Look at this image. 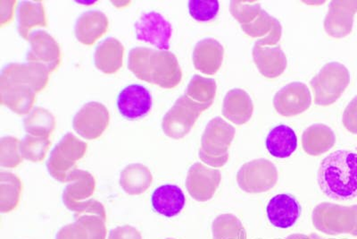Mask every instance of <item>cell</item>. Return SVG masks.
Returning <instances> with one entry per match:
<instances>
[{
	"label": "cell",
	"instance_id": "cell-1",
	"mask_svg": "<svg viewBox=\"0 0 357 239\" xmlns=\"http://www.w3.org/2000/svg\"><path fill=\"white\" fill-rule=\"evenodd\" d=\"M128 68L139 80L162 89H174L183 79L176 56L168 50L134 48L129 53Z\"/></svg>",
	"mask_w": 357,
	"mask_h": 239
},
{
	"label": "cell",
	"instance_id": "cell-2",
	"mask_svg": "<svg viewBox=\"0 0 357 239\" xmlns=\"http://www.w3.org/2000/svg\"><path fill=\"white\" fill-rule=\"evenodd\" d=\"M317 181L321 192L335 201L357 198V154L339 150L321 161Z\"/></svg>",
	"mask_w": 357,
	"mask_h": 239
},
{
	"label": "cell",
	"instance_id": "cell-3",
	"mask_svg": "<svg viewBox=\"0 0 357 239\" xmlns=\"http://www.w3.org/2000/svg\"><path fill=\"white\" fill-rule=\"evenodd\" d=\"M236 129L222 117L213 119L206 127L199 156L203 164L212 168H222L229 161V149L234 141Z\"/></svg>",
	"mask_w": 357,
	"mask_h": 239
},
{
	"label": "cell",
	"instance_id": "cell-4",
	"mask_svg": "<svg viewBox=\"0 0 357 239\" xmlns=\"http://www.w3.org/2000/svg\"><path fill=\"white\" fill-rule=\"evenodd\" d=\"M312 224L324 234H349L357 237V205L343 206L321 203L312 211Z\"/></svg>",
	"mask_w": 357,
	"mask_h": 239
},
{
	"label": "cell",
	"instance_id": "cell-5",
	"mask_svg": "<svg viewBox=\"0 0 357 239\" xmlns=\"http://www.w3.org/2000/svg\"><path fill=\"white\" fill-rule=\"evenodd\" d=\"M349 84L350 73L345 66L339 62L326 64L310 82L315 104L330 106L336 103Z\"/></svg>",
	"mask_w": 357,
	"mask_h": 239
},
{
	"label": "cell",
	"instance_id": "cell-6",
	"mask_svg": "<svg viewBox=\"0 0 357 239\" xmlns=\"http://www.w3.org/2000/svg\"><path fill=\"white\" fill-rule=\"evenodd\" d=\"M88 145L73 133H66L51 152L47 162L50 176L61 183H67L70 173L76 170V164L84 157Z\"/></svg>",
	"mask_w": 357,
	"mask_h": 239
},
{
	"label": "cell",
	"instance_id": "cell-7",
	"mask_svg": "<svg viewBox=\"0 0 357 239\" xmlns=\"http://www.w3.org/2000/svg\"><path fill=\"white\" fill-rule=\"evenodd\" d=\"M209 107L210 105L195 103L183 95L165 115L162 121V131L172 139L183 138L192 129L200 115Z\"/></svg>",
	"mask_w": 357,
	"mask_h": 239
},
{
	"label": "cell",
	"instance_id": "cell-8",
	"mask_svg": "<svg viewBox=\"0 0 357 239\" xmlns=\"http://www.w3.org/2000/svg\"><path fill=\"white\" fill-rule=\"evenodd\" d=\"M278 171L266 159L247 162L237 173V182L242 191L248 194H262L272 189L278 182Z\"/></svg>",
	"mask_w": 357,
	"mask_h": 239
},
{
	"label": "cell",
	"instance_id": "cell-9",
	"mask_svg": "<svg viewBox=\"0 0 357 239\" xmlns=\"http://www.w3.org/2000/svg\"><path fill=\"white\" fill-rule=\"evenodd\" d=\"M110 114L105 105L91 101L84 105L73 117V126L82 138L96 140L106 131Z\"/></svg>",
	"mask_w": 357,
	"mask_h": 239
},
{
	"label": "cell",
	"instance_id": "cell-10",
	"mask_svg": "<svg viewBox=\"0 0 357 239\" xmlns=\"http://www.w3.org/2000/svg\"><path fill=\"white\" fill-rule=\"evenodd\" d=\"M221 181V171L197 162L188 172L186 188L193 199L197 202H207L215 196Z\"/></svg>",
	"mask_w": 357,
	"mask_h": 239
},
{
	"label": "cell",
	"instance_id": "cell-11",
	"mask_svg": "<svg viewBox=\"0 0 357 239\" xmlns=\"http://www.w3.org/2000/svg\"><path fill=\"white\" fill-rule=\"evenodd\" d=\"M28 41L31 47L26 56L27 62L40 64L50 73L55 72L59 68L62 60L61 50L53 36L46 31H33Z\"/></svg>",
	"mask_w": 357,
	"mask_h": 239
},
{
	"label": "cell",
	"instance_id": "cell-12",
	"mask_svg": "<svg viewBox=\"0 0 357 239\" xmlns=\"http://www.w3.org/2000/svg\"><path fill=\"white\" fill-rule=\"evenodd\" d=\"M136 37L140 41L151 43L158 50H168L173 28L162 15L146 13L135 24Z\"/></svg>",
	"mask_w": 357,
	"mask_h": 239
},
{
	"label": "cell",
	"instance_id": "cell-13",
	"mask_svg": "<svg viewBox=\"0 0 357 239\" xmlns=\"http://www.w3.org/2000/svg\"><path fill=\"white\" fill-rule=\"evenodd\" d=\"M50 75L49 70L40 64L11 63L2 70L0 82L26 85L39 94L49 84Z\"/></svg>",
	"mask_w": 357,
	"mask_h": 239
},
{
	"label": "cell",
	"instance_id": "cell-14",
	"mask_svg": "<svg viewBox=\"0 0 357 239\" xmlns=\"http://www.w3.org/2000/svg\"><path fill=\"white\" fill-rule=\"evenodd\" d=\"M310 90L304 82H294L284 86L273 98V106L282 116L293 117L310 108Z\"/></svg>",
	"mask_w": 357,
	"mask_h": 239
},
{
	"label": "cell",
	"instance_id": "cell-15",
	"mask_svg": "<svg viewBox=\"0 0 357 239\" xmlns=\"http://www.w3.org/2000/svg\"><path fill=\"white\" fill-rule=\"evenodd\" d=\"M357 13V0H334L324 20V29L331 37L341 39L351 34L354 17Z\"/></svg>",
	"mask_w": 357,
	"mask_h": 239
},
{
	"label": "cell",
	"instance_id": "cell-16",
	"mask_svg": "<svg viewBox=\"0 0 357 239\" xmlns=\"http://www.w3.org/2000/svg\"><path fill=\"white\" fill-rule=\"evenodd\" d=\"M153 100L151 92L139 85L127 86L117 97L118 110L129 120L142 119L151 110Z\"/></svg>",
	"mask_w": 357,
	"mask_h": 239
},
{
	"label": "cell",
	"instance_id": "cell-17",
	"mask_svg": "<svg viewBox=\"0 0 357 239\" xmlns=\"http://www.w3.org/2000/svg\"><path fill=\"white\" fill-rule=\"evenodd\" d=\"M301 211L298 200L288 194L273 196L266 207L267 218L271 224L279 229H289L295 225Z\"/></svg>",
	"mask_w": 357,
	"mask_h": 239
},
{
	"label": "cell",
	"instance_id": "cell-18",
	"mask_svg": "<svg viewBox=\"0 0 357 239\" xmlns=\"http://www.w3.org/2000/svg\"><path fill=\"white\" fill-rule=\"evenodd\" d=\"M76 222L57 232L56 239H106L107 219L95 215L75 217Z\"/></svg>",
	"mask_w": 357,
	"mask_h": 239
},
{
	"label": "cell",
	"instance_id": "cell-19",
	"mask_svg": "<svg viewBox=\"0 0 357 239\" xmlns=\"http://www.w3.org/2000/svg\"><path fill=\"white\" fill-rule=\"evenodd\" d=\"M67 187L63 193V203L69 211L92 196L96 189V180L89 171L76 170L70 173Z\"/></svg>",
	"mask_w": 357,
	"mask_h": 239
},
{
	"label": "cell",
	"instance_id": "cell-20",
	"mask_svg": "<svg viewBox=\"0 0 357 239\" xmlns=\"http://www.w3.org/2000/svg\"><path fill=\"white\" fill-rule=\"evenodd\" d=\"M37 92L26 85L0 82V101L13 113L28 115L33 110Z\"/></svg>",
	"mask_w": 357,
	"mask_h": 239
},
{
	"label": "cell",
	"instance_id": "cell-21",
	"mask_svg": "<svg viewBox=\"0 0 357 239\" xmlns=\"http://www.w3.org/2000/svg\"><path fill=\"white\" fill-rule=\"evenodd\" d=\"M225 49L218 41L208 38L199 41L193 52L194 66L205 75H215L221 68Z\"/></svg>",
	"mask_w": 357,
	"mask_h": 239
},
{
	"label": "cell",
	"instance_id": "cell-22",
	"mask_svg": "<svg viewBox=\"0 0 357 239\" xmlns=\"http://www.w3.org/2000/svg\"><path fill=\"white\" fill-rule=\"evenodd\" d=\"M109 20L103 12L91 10L84 13L75 24L76 39L86 46H91L106 34Z\"/></svg>",
	"mask_w": 357,
	"mask_h": 239
},
{
	"label": "cell",
	"instance_id": "cell-23",
	"mask_svg": "<svg viewBox=\"0 0 357 239\" xmlns=\"http://www.w3.org/2000/svg\"><path fill=\"white\" fill-rule=\"evenodd\" d=\"M252 53L255 64L264 78H276L285 71L288 60L280 47H264L255 43Z\"/></svg>",
	"mask_w": 357,
	"mask_h": 239
},
{
	"label": "cell",
	"instance_id": "cell-24",
	"mask_svg": "<svg viewBox=\"0 0 357 239\" xmlns=\"http://www.w3.org/2000/svg\"><path fill=\"white\" fill-rule=\"evenodd\" d=\"M222 115L236 125H244L251 120L254 104L250 94L242 89H232L223 100Z\"/></svg>",
	"mask_w": 357,
	"mask_h": 239
},
{
	"label": "cell",
	"instance_id": "cell-25",
	"mask_svg": "<svg viewBox=\"0 0 357 239\" xmlns=\"http://www.w3.org/2000/svg\"><path fill=\"white\" fill-rule=\"evenodd\" d=\"M151 203L153 208L159 215L173 218L183 211L186 198L180 187L175 184H164L153 192Z\"/></svg>",
	"mask_w": 357,
	"mask_h": 239
},
{
	"label": "cell",
	"instance_id": "cell-26",
	"mask_svg": "<svg viewBox=\"0 0 357 239\" xmlns=\"http://www.w3.org/2000/svg\"><path fill=\"white\" fill-rule=\"evenodd\" d=\"M124 47L116 38H107L96 49V68L106 75L116 74L123 66Z\"/></svg>",
	"mask_w": 357,
	"mask_h": 239
},
{
	"label": "cell",
	"instance_id": "cell-27",
	"mask_svg": "<svg viewBox=\"0 0 357 239\" xmlns=\"http://www.w3.org/2000/svg\"><path fill=\"white\" fill-rule=\"evenodd\" d=\"M336 143V136L330 126L314 124L305 130L302 136V146L307 154L319 156L329 152Z\"/></svg>",
	"mask_w": 357,
	"mask_h": 239
},
{
	"label": "cell",
	"instance_id": "cell-28",
	"mask_svg": "<svg viewBox=\"0 0 357 239\" xmlns=\"http://www.w3.org/2000/svg\"><path fill=\"white\" fill-rule=\"evenodd\" d=\"M266 149L273 157L289 158L298 148V137L294 130L286 125H280L268 135L266 141Z\"/></svg>",
	"mask_w": 357,
	"mask_h": 239
},
{
	"label": "cell",
	"instance_id": "cell-29",
	"mask_svg": "<svg viewBox=\"0 0 357 239\" xmlns=\"http://www.w3.org/2000/svg\"><path fill=\"white\" fill-rule=\"evenodd\" d=\"M18 33L22 39L29 41L35 27H47L46 11L43 2L24 1L18 6Z\"/></svg>",
	"mask_w": 357,
	"mask_h": 239
},
{
	"label": "cell",
	"instance_id": "cell-30",
	"mask_svg": "<svg viewBox=\"0 0 357 239\" xmlns=\"http://www.w3.org/2000/svg\"><path fill=\"white\" fill-rule=\"evenodd\" d=\"M152 182V173L144 165L130 164L121 172L120 186L130 196H139L145 193Z\"/></svg>",
	"mask_w": 357,
	"mask_h": 239
},
{
	"label": "cell",
	"instance_id": "cell-31",
	"mask_svg": "<svg viewBox=\"0 0 357 239\" xmlns=\"http://www.w3.org/2000/svg\"><path fill=\"white\" fill-rule=\"evenodd\" d=\"M22 191V183L17 175L0 172V212L8 213L17 209Z\"/></svg>",
	"mask_w": 357,
	"mask_h": 239
},
{
	"label": "cell",
	"instance_id": "cell-32",
	"mask_svg": "<svg viewBox=\"0 0 357 239\" xmlns=\"http://www.w3.org/2000/svg\"><path fill=\"white\" fill-rule=\"evenodd\" d=\"M24 125L28 135L49 138L56 129V120L46 108L36 107L25 117Z\"/></svg>",
	"mask_w": 357,
	"mask_h": 239
},
{
	"label": "cell",
	"instance_id": "cell-33",
	"mask_svg": "<svg viewBox=\"0 0 357 239\" xmlns=\"http://www.w3.org/2000/svg\"><path fill=\"white\" fill-rule=\"evenodd\" d=\"M212 233L213 239H247V231L241 219L231 213L216 217Z\"/></svg>",
	"mask_w": 357,
	"mask_h": 239
},
{
	"label": "cell",
	"instance_id": "cell-34",
	"mask_svg": "<svg viewBox=\"0 0 357 239\" xmlns=\"http://www.w3.org/2000/svg\"><path fill=\"white\" fill-rule=\"evenodd\" d=\"M218 85L215 79L194 75L191 78L185 95L199 104L211 105L215 100Z\"/></svg>",
	"mask_w": 357,
	"mask_h": 239
},
{
	"label": "cell",
	"instance_id": "cell-35",
	"mask_svg": "<svg viewBox=\"0 0 357 239\" xmlns=\"http://www.w3.org/2000/svg\"><path fill=\"white\" fill-rule=\"evenodd\" d=\"M51 142L47 137L27 135L20 145L22 158L31 162L43 161L49 152Z\"/></svg>",
	"mask_w": 357,
	"mask_h": 239
},
{
	"label": "cell",
	"instance_id": "cell-36",
	"mask_svg": "<svg viewBox=\"0 0 357 239\" xmlns=\"http://www.w3.org/2000/svg\"><path fill=\"white\" fill-rule=\"evenodd\" d=\"M21 141L17 137H3L0 141V166L3 168H17L22 162Z\"/></svg>",
	"mask_w": 357,
	"mask_h": 239
},
{
	"label": "cell",
	"instance_id": "cell-37",
	"mask_svg": "<svg viewBox=\"0 0 357 239\" xmlns=\"http://www.w3.org/2000/svg\"><path fill=\"white\" fill-rule=\"evenodd\" d=\"M277 19L271 17L268 13L261 10L258 17L252 23L241 25L242 31L252 38H263L268 36L273 30Z\"/></svg>",
	"mask_w": 357,
	"mask_h": 239
},
{
	"label": "cell",
	"instance_id": "cell-38",
	"mask_svg": "<svg viewBox=\"0 0 357 239\" xmlns=\"http://www.w3.org/2000/svg\"><path fill=\"white\" fill-rule=\"evenodd\" d=\"M261 5L257 2L231 1L229 12L241 25L252 23L260 14Z\"/></svg>",
	"mask_w": 357,
	"mask_h": 239
},
{
	"label": "cell",
	"instance_id": "cell-39",
	"mask_svg": "<svg viewBox=\"0 0 357 239\" xmlns=\"http://www.w3.org/2000/svg\"><path fill=\"white\" fill-rule=\"evenodd\" d=\"M219 2L216 0H191L189 12L191 17L199 22H209L218 15Z\"/></svg>",
	"mask_w": 357,
	"mask_h": 239
},
{
	"label": "cell",
	"instance_id": "cell-40",
	"mask_svg": "<svg viewBox=\"0 0 357 239\" xmlns=\"http://www.w3.org/2000/svg\"><path fill=\"white\" fill-rule=\"evenodd\" d=\"M342 123L350 133L357 135V95L344 110Z\"/></svg>",
	"mask_w": 357,
	"mask_h": 239
},
{
	"label": "cell",
	"instance_id": "cell-41",
	"mask_svg": "<svg viewBox=\"0 0 357 239\" xmlns=\"http://www.w3.org/2000/svg\"><path fill=\"white\" fill-rule=\"evenodd\" d=\"M108 239H142V237L135 228L126 225L112 229Z\"/></svg>",
	"mask_w": 357,
	"mask_h": 239
},
{
	"label": "cell",
	"instance_id": "cell-42",
	"mask_svg": "<svg viewBox=\"0 0 357 239\" xmlns=\"http://www.w3.org/2000/svg\"><path fill=\"white\" fill-rule=\"evenodd\" d=\"M17 6V1H0V12H1V20L0 24L1 27L8 25L14 19L15 8Z\"/></svg>",
	"mask_w": 357,
	"mask_h": 239
},
{
	"label": "cell",
	"instance_id": "cell-43",
	"mask_svg": "<svg viewBox=\"0 0 357 239\" xmlns=\"http://www.w3.org/2000/svg\"><path fill=\"white\" fill-rule=\"evenodd\" d=\"M282 24H280L278 20H277L275 27H274L273 30L271 31L270 34L268 35V36L263 38V39L257 40L256 41V44H257V45L264 47L276 45L280 39H282Z\"/></svg>",
	"mask_w": 357,
	"mask_h": 239
},
{
	"label": "cell",
	"instance_id": "cell-44",
	"mask_svg": "<svg viewBox=\"0 0 357 239\" xmlns=\"http://www.w3.org/2000/svg\"><path fill=\"white\" fill-rule=\"evenodd\" d=\"M285 239H312L311 237H308L307 235L302 234H294L290 235L289 237Z\"/></svg>",
	"mask_w": 357,
	"mask_h": 239
},
{
	"label": "cell",
	"instance_id": "cell-45",
	"mask_svg": "<svg viewBox=\"0 0 357 239\" xmlns=\"http://www.w3.org/2000/svg\"><path fill=\"white\" fill-rule=\"evenodd\" d=\"M311 238L312 239H326V238H323L319 237V236H317V235H312Z\"/></svg>",
	"mask_w": 357,
	"mask_h": 239
},
{
	"label": "cell",
	"instance_id": "cell-46",
	"mask_svg": "<svg viewBox=\"0 0 357 239\" xmlns=\"http://www.w3.org/2000/svg\"><path fill=\"white\" fill-rule=\"evenodd\" d=\"M167 239H174V238H167Z\"/></svg>",
	"mask_w": 357,
	"mask_h": 239
}]
</instances>
